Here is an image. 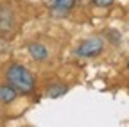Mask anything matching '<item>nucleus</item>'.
I'll use <instances>...</instances> for the list:
<instances>
[{
	"mask_svg": "<svg viewBox=\"0 0 129 127\" xmlns=\"http://www.w3.org/2000/svg\"><path fill=\"white\" fill-rule=\"evenodd\" d=\"M104 50V39L102 38H88L81 41V45L75 49V54L79 57H97Z\"/></svg>",
	"mask_w": 129,
	"mask_h": 127,
	"instance_id": "2",
	"label": "nucleus"
},
{
	"mask_svg": "<svg viewBox=\"0 0 129 127\" xmlns=\"http://www.w3.org/2000/svg\"><path fill=\"white\" fill-rule=\"evenodd\" d=\"M115 0H91V4L95 6V7H109Z\"/></svg>",
	"mask_w": 129,
	"mask_h": 127,
	"instance_id": "8",
	"label": "nucleus"
},
{
	"mask_svg": "<svg viewBox=\"0 0 129 127\" xmlns=\"http://www.w3.org/2000/svg\"><path fill=\"white\" fill-rule=\"evenodd\" d=\"M127 70H129V61H127Z\"/></svg>",
	"mask_w": 129,
	"mask_h": 127,
	"instance_id": "9",
	"label": "nucleus"
},
{
	"mask_svg": "<svg viewBox=\"0 0 129 127\" xmlns=\"http://www.w3.org/2000/svg\"><path fill=\"white\" fill-rule=\"evenodd\" d=\"M27 50H29V54H30V57L34 59V61H38V63H45L47 59H48V49L43 45V43H40V41H32V43H29V47H27Z\"/></svg>",
	"mask_w": 129,
	"mask_h": 127,
	"instance_id": "4",
	"label": "nucleus"
},
{
	"mask_svg": "<svg viewBox=\"0 0 129 127\" xmlns=\"http://www.w3.org/2000/svg\"><path fill=\"white\" fill-rule=\"evenodd\" d=\"M16 27V14L9 4H0V34L7 36Z\"/></svg>",
	"mask_w": 129,
	"mask_h": 127,
	"instance_id": "3",
	"label": "nucleus"
},
{
	"mask_svg": "<svg viewBox=\"0 0 129 127\" xmlns=\"http://www.w3.org/2000/svg\"><path fill=\"white\" fill-rule=\"evenodd\" d=\"M6 81L13 88H16L18 93H22V95H30L36 90V79L32 75V72L27 66L20 65V63H13V65L7 66Z\"/></svg>",
	"mask_w": 129,
	"mask_h": 127,
	"instance_id": "1",
	"label": "nucleus"
},
{
	"mask_svg": "<svg viewBox=\"0 0 129 127\" xmlns=\"http://www.w3.org/2000/svg\"><path fill=\"white\" fill-rule=\"evenodd\" d=\"M75 4H77V0H52V13L64 14L70 9H74Z\"/></svg>",
	"mask_w": 129,
	"mask_h": 127,
	"instance_id": "6",
	"label": "nucleus"
},
{
	"mask_svg": "<svg viewBox=\"0 0 129 127\" xmlns=\"http://www.w3.org/2000/svg\"><path fill=\"white\" fill-rule=\"evenodd\" d=\"M67 91H68V86L64 84V82H54V84L48 86V90H47V97L57 99V97H63Z\"/></svg>",
	"mask_w": 129,
	"mask_h": 127,
	"instance_id": "7",
	"label": "nucleus"
},
{
	"mask_svg": "<svg viewBox=\"0 0 129 127\" xmlns=\"http://www.w3.org/2000/svg\"><path fill=\"white\" fill-rule=\"evenodd\" d=\"M18 97V90L13 88L9 82L0 84V104H11Z\"/></svg>",
	"mask_w": 129,
	"mask_h": 127,
	"instance_id": "5",
	"label": "nucleus"
}]
</instances>
